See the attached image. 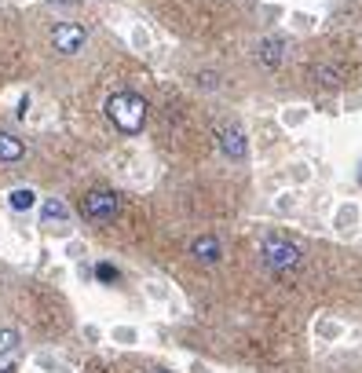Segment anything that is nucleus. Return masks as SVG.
Here are the masks:
<instances>
[{"label":"nucleus","instance_id":"f257e3e1","mask_svg":"<svg viewBox=\"0 0 362 373\" xmlns=\"http://www.w3.org/2000/svg\"><path fill=\"white\" fill-rule=\"evenodd\" d=\"M106 118L121 128L125 136H139L146 125V99L136 92H113L106 99Z\"/></svg>","mask_w":362,"mask_h":373},{"label":"nucleus","instance_id":"f03ea898","mask_svg":"<svg viewBox=\"0 0 362 373\" xmlns=\"http://www.w3.org/2000/svg\"><path fill=\"white\" fill-rule=\"evenodd\" d=\"M260 260H263V267H267V271L282 274V271H293V267L304 264V249L293 246V241H286V238H263Z\"/></svg>","mask_w":362,"mask_h":373},{"label":"nucleus","instance_id":"7ed1b4c3","mask_svg":"<svg viewBox=\"0 0 362 373\" xmlns=\"http://www.w3.org/2000/svg\"><path fill=\"white\" fill-rule=\"evenodd\" d=\"M118 209H121V198L106 187H95L81 198V216H85L88 223H110L113 216H118Z\"/></svg>","mask_w":362,"mask_h":373},{"label":"nucleus","instance_id":"20e7f679","mask_svg":"<svg viewBox=\"0 0 362 373\" xmlns=\"http://www.w3.org/2000/svg\"><path fill=\"white\" fill-rule=\"evenodd\" d=\"M85 41H88V29L81 22H59L52 29V48L59 55H77L85 48Z\"/></svg>","mask_w":362,"mask_h":373},{"label":"nucleus","instance_id":"39448f33","mask_svg":"<svg viewBox=\"0 0 362 373\" xmlns=\"http://www.w3.org/2000/svg\"><path fill=\"white\" fill-rule=\"evenodd\" d=\"M187 256H190L197 267H216L223 260V241L216 234H197L190 246H187Z\"/></svg>","mask_w":362,"mask_h":373},{"label":"nucleus","instance_id":"423d86ee","mask_svg":"<svg viewBox=\"0 0 362 373\" xmlns=\"http://www.w3.org/2000/svg\"><path fill=\"white\" fill-rule=\"evenodd\" d=\"M216 143H220L223 157H230V161H249V136H245L238 125H223L220 132H216Z\"/></svg>","mask_w":362,"mask_h":373},{"label":"nucleus","instance_id":"0eeeda50","mask_svg":"<svg viewBox=\"0 0 362 373\" xmlns=\"http://www.w3.org/2000/svg\"><path fill=\"white\" fill-rule=\"evenodd\" d=\"M286 55H289V44H286V37H263L260 44H256V59H260V66L263 70H278L286 62Z\"/></svg>","mask_w":362,"mask_h":373},{"label":"nucleus","instance_id":"6e6552de","mask_svg":"<svg viewBox=\"0 0 362 373\" xmlns=\"http://www.w3.org/2000/svg\"><path fill=\"white\" fill-rule=\"evenodd\" d=\"M26 154V143L15 136V132H0V161L4 165H15V161H22Z\"/></svg>","mask_w":362,"mask_h":373},{"label":"nucleus","instance_id":"1a4fd4ad","mask_svg":"<svg viewBox=\"0 0 362 373\" xmlns=\"http://www.w3.org/2000/svg\"><path fill=\"white\" fill-rule=\"evenodd\" d=\"M311 77H315L322 88H337L340 77H344V70L337 66V62H315V66H311Z\"/></svg>","mask_w":362,"mask_h":373},{"label":"nucleus","instance_id":"9d476101","mask_svg":"<svg viewBox=\"0 0 362 373\" xmlns=\"http://www.w3.org/2000/svg\"><path fill=\"white\" fill-rule=\"evenodd\" d=\"M8 205L15 209V213H29V209L37 205V190H33V187H15L8 194Z\"/></svg>","mask_w":362,"mask_h":373},{"label":"nucleus","instance_id":"9b49d317","mask_svg":"<svg viewBox=\"0 0 362 373\" xmlns=\"http://www.w3.org/2000/svg\"><path fill=\"white\" fill-rule=\"evenodd\" d=\"M41 220L44 223H66L70 220V209H66V202H59V198H48V202H41Z\"/></svg>","mask_w":362,"mask_h":373},{"label":"nucleus","instance_id":"f8f14e48","mask_svg":"<svg viewBox=\"0 0 362 373\" xmlns=\"http://www.w3.org/2000/svg\"><path fill=\"white\" fill-rule=\"evenodd\" d=\"M307 121H311V110L307 106H286L282 110V125L286 128H304Z\"/></svg>","mask_w":362,"mask_h":373},{"label":"nucleus","instance_id":"ddd939ff","mask_svg":"<svg viewBox=\"0 0 362 373\" xmlns=\"http://www.w3.org/2000/svg\"><path fill=\"white\" fill-rule=\"evenodd\" d=\"M358 223V205H340L337 209V220H333V227H340V231H351V227Z\"/></svg>","mask_w":362,"mask_h":373},{"label":"nucleus","instance_id":"4468645a","mask_svg":"<svg viewBox=\"0 0 362 373\" xmlns=\"http://www.w3.org/2000/svg\"><path fill=\"white\" fill-rule=\"evenodd\" d=\"M315 15L311 11H289V26L296 29V34H311V29H315Z\"/></svg>","mask_w":362,"mask_h":373},{"label":"nucleus","instance_id":"2eb2a0df","mask_svg":"<svg viewBox=\"0 0 362 373\" xmlns=\"http://www.w3.org/2000/svg\"><path fill=\"white\" fill-rule=\"evenodd\" d=\"M95 279L103 282V286H118V282H121V271L113 267V264H106V260H99V264H95Z\"/></svg>","mask_w":362,"mask_h":373},{"label":"nucleus","instance_id":"dca6fc26","mask_svg":"<svg viewBox=\"0 0 362 373\" xmlns=\"http://www.w3.org/2000/svg\"><path fill=\"white\" fill-rule=\"evenodd\" d=\"M194 80H197V88H202V92H220V88H223V77L212 73V70H202Z\"/></svg>","mask_w":362,"mask_h":373},{"label":"nucleus","instance_id":"f3484780","mask_svg":"<svg viewBox=\"0 0 362 373\" xmlns=\"http://www.w3.org/2000/svg\"><path fill=\"white\" fill-rule=\"evenodd\" d=\"M15 348H19V333H15V330H0V355H8Z\"/></svg>","mask_w":362,"mask_h":373},{"label":"nucleus","instance_id":"a211bd4d","mask_svg":"<svg viewBox=\"0 0 362 373\" xmlns=\"http://www.w3.org/2000/svg\"><path fill=\"white\" fill-rule=\"evenodd\" d=\"M113 340H118V344H136L139 333L132 330V326H118V330H113Z\"/></svg>","mask_w":362,"mask_h":373},{"label":"nucleus","instance_id":"6ab92c4d","mask_svg":"<svg viewBox=\"0 0 362 373\" xmlns=\"http://www.w3.org/2000/svg\"><path fill=\"white\" fill-rule=\"evenodd\" d=\"M132 44H136L139 52H146V48H151V34H146L143 26H136V29H132Z\"/></svg>","mask_w":362,"mask_h":373},{"label":"nucleus","instance_id":"aec40b11","mask_svg":"<svg viewBox=\"0 0 362 373\" xmlns=\"http://www.w3.org/2000/svg\"><path fill=\"white\" fill-rule=\"evenodd\" d=\"M319 337H333V340H337V337H340V326H337V322H326V318H322V322H319Z\"/></svg>","mask_w":362,"mask_h":373},{"label":"nucleus","instance_id":"412c9836","mask_svg":"<svg viewBox=\"0 0 362 373\" xmlns=\"http://www.w3.org/2000/svg\"><path fill=\"white\" fill-rule=\"evenodd\" d=\"M293 180H304V183H307V180H311V169H307V165H293Z\"/></svg>","mask_w":362,"mask_h":373},{"label":"nucleus","instance_id":"4be33fe9","mask_svg":"<svg viewBox=\"0 0 362 373\" xmlns=\"http://www.w3.org/2000/svg\"><path fill=\"white\" fill-rule=\"evenodd\" d=\"M146 293L158 297V300H165V286H161V282H151V286H146Z\"/></svg>","mask_w":362,"mask_h":373},{"label":"nucleus","instance_id":"5701e85b","mask_svg":"<svg viewBox=\"0 0 362 373\" xmlns=\"http://www.w3.org/2000/svg\"><path fill=\"white\" fill-rule=\"evenodd\" d=\"M52 4H62V8H77V0H52Z\"/></svg>","mask_w":362,"mask_h":373},{"label":"nucleus","instance_id":"b1692460","mask_svg":"<svg viewBox=\"0 0 362 373\" xmlns=\"http://www.w3.org/2000/svg\"><path fill=\"white\" fill-rule=\"evenodd\" d=\"M0 373H19V366H4V370H0Z\"/></svg>","mask_w":362,"mask_h":373},{"label":"nucleus","instance_id":"393cba45","mask_svg":"<svg viewBox=\"0 0 362 373\" xmlns=\"http://www.w3.org/2000/svg\"><path fill=\"white\" fill-rule=\"evenodd\" d=\"M154 373H169V370H154Z\"/></svg>","mask_w":362,"mask_h":373},{"label":"nucleus","instance_id":"a878e982","mask_svg":"<svg viewBox=\"0 0 362 373\" xmlns=\"http://www.w3.org/2000/svg\"><path fill=\"white\" fill-rule=\"evenodd\" d=\"M358 180H362V176H358Z\"/></svg>","mask_w":362,"mask_h":373}]
</instances>
